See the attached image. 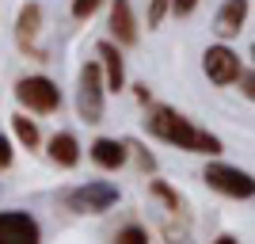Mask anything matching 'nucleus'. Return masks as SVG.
Listing matches in <instances>:
<instances>
[{
  "label": "nucleus",
  "instance_id": "4468645a",
  "mask_svg": "<svg viewBox=\"0 0 255 244\" xmlns=\"http://www.w3.org/2000/svg\"><path fill=\"white\" fill-rule=\"evenodd\" d=\"M11 130H15V138H19L27 149L38 145V126H34V118H27V115H11Z\"/></svg>",
  "mask_w": 255,
  "mask_h": 244
},
{
  "label": "nucleus",
  "instance_id": "6e6552de",
  "mask_svg": "<svg viewBox=\"0 0 255 244\" xmlns=\"http://www.w3.org/2000/svg\"><path fill=\"white\" fill-rule=\"evenodd\" d=\"M202 73L210 76L213 84H236L244 69H240V57L221 42V46H210V50L202 53Z\"/></svg>",
  "mask_w": 255,
  "mask_h": 244
},
{
  "label": "nucleus",
  "instance_id": "9d476101",
  "mask_svg": "<svg viewBox=\"0 0 255 244\" xmlns=\"http://www.w3.org/2000/svg\"><path fill=\"white\" fill-rule=\"evenodd\" d=\"M88 153H92V160H96L99 168L118 172L122 164H126V157H129V141H118V138H96Z\"/></svg>",
  "mask_w": 255,
  "mask_h": 244
},
{
  "label": "nucleus",
  "instance_id": "0eeeda50",
  "mask_svg": "<svg viewBox=\"0 0 255 244\" xmlns=\"http://www.w3.org/2000/svg\"><path fill=\"white\" fill-rule=\"evenodd\" d=\"M0 244H42V229L27 210H0Z\"/></svg>",
  "mask_w": 255,
  "mask_h": 244
},
{
  "label": "nucleus",
  "instance_id": "f257e3e1",
  "mask_svg": "<svg viewBox=\"0 0 255 244\" xmlns=\"http://www.w3.org/2000/svg\"><path fill=\"white\" fill-rule=\"evenodd\" d=\"M145 130H149L152 138L175 145V149H187V153H202V157H217L221 153V138L217 134L194 126L187 115H179L175 107H164V103H149Z\"/></svg>",
  "mask_w": 255,
  "mask_h": 244
},
{
  "label": "nucleus",
  "instance_id": "4be33fe9",
  "mask_svg": "<svg viewBox=\"0 0 255 244\" xmlns=\"http://www.w3.org/2000/svg\"><path fill=\"white\" fill-rule=\"evenodd\" d=\"M133 96H137L141 103H152V92H149V84H137V88H133Z\"/></svg>",
  "mask_w": 255,
  "mask_h": 244
},
{
  "label": "nucleus",
  "instance_id": "423d86ee",
  "mask_svg": "<svg viewBox=\"0 0 255 244\" xmlns=\"http://www.w3.org/2000/svg\"><path fill=\"white\" fill-rule=\"evenodd\" d=\"M38 31H42V8L31 0V4H23L19 15H15V42H19V50L27 53V57L46 61V46L38 42Z\"/></svg>",
  "mask_w": 255,
  "mask_h": 244
},
{
  "label": "nucleus",
  "instance_id": "39448f33",
  "mask_svg": "<svg viewBox=\"0 0 255 244\" xmlns=\"http://www.w3.org/2000/svg\"><path fill=\"white\" fill-rule=\"evenodd\" d=\"M65 202L76 214H107L118 202V187L107 183V180H88V183H80V187H73V191L65 195Z\"/></svg>",
  "mask_w": 255,
  "mask_h": 244
},
{
  "label": "nucleus",
  "instance_id": "ddd939ff",
  "mask_svg": "<svg viewBox=\"0 0 255 244\" xmlns=\"http://www.w3.org/2000/svg\"><path fill=\"white\" fill-rule=\"evenodd\" d=\"M50 160L53 164H61V168H76L80 164V141L73 138V134H53L50 138Z\"/></svg>",
  "mask_w": 255,
  "mask_h": 244
},
{
  "label": "nucleus",
  "instance_id": "aec40b11",
  "mask_svg": "<svg viewBox=\"0 0 255 244\" xmlns=\"http://www.w3.org/2000/svg\"><path fill=\"white\" fill-rule=\"evenodd\" d=\"M194 8H198V0H171V11H175V15H191Z\"/></svg>",
  "mask_w": 255,
  "mask_h": 244
},
{
  "label": "nucleus",
  "instance_id": "b1692460",
  "mask_svg": "<svg viewBox=\"0 0 255 244\" xmlns=\"http://www.w3.org/2000/svg\"><path fill=\"white\" fill-rule=\"evenodd\" d=\"M252 61H255V42H252Z\"/></svg>",
  "mask_w": 255,
  "mask_h": 244
},
{
  "label": "nucleus",
  "instance_id": "f3484780",
  "mask_svg": "<svg viewBox=\"0 0 255 244\" xmlns=\"http://www.w3.org/2000/svg\"><path fill=\"white\" fill-rule=\"evenodd\" d=\"M168 8H171V0H149V31H156L160 23H164Z\"/></svg>",
  "mask_w": 255,
  "mask_h": 244
},
{
  "label": "nucleus",
  "instance_id": "1a4fd4ad",
  "mask_svg": "<svg viewBox=\"0 0 255 244\" xmlns=\"http://www.w3.org/2000/svg\"><path fill=\"white\" fill-rule=\"evenodd\" d=\"M96 57H99V65H103L107 92H122V88H126V65H122L118 42H99L96 46Z\"/></svg>",
  "mask_w": 255,
  "mask_h": 244
},
{
  "label": "nucleus",
  "instance_id": "412c9836",
  "mask_svg": "<svg viewBox=\"0 0 255 244\" xmlns=\"http://www.w3.org/2000/svg\"><path fill=\"white\" fill-rule=\"evenodd\" d=\"M8 164H11V141L0 134V168H8Z\"/></svg>",
  "mask_w": 255,
  "mask_h": 244
},
{
  "label": "nucleus",
  "instance_id": "2eb2a0df",
  "mask_svg": "<svg viewBox=\"0 0 255 244\" xmlns=\"http://www.w3.org/2000/svg\"><path fill=\"white\" fill-rule=\"evenodd\" d=\"M149 195H156V199H164V202H168V210H183V199H179V195H175V191H171L168 183L152 180V183H149Z\"/></svg>",
  "mask_w": 255,
  "mask_h": 244
},
{
  "label": "nucleus",
  "instance_id": "a211bd4d",
  "mask_svg": "<svg viewBox=\"0 0 255 244\" xmlns=\"http://www.w3.org/2000/svg\"><path fill=\"white\" fill-rule=\"evenodd\" d=\"M103 0H73V19H92Z\"/></svg>",
  "mask_w": 255,
  "mask_h": 244
},
{
  "label": "nucleus",
  "instance_id": "20e7f679",
  "mask_svg": "<svg viewBox=\"0 0 255 244\" xmlns=\"http://www.w3.org/2000/svg\"><path fill=\"white\" fill-rule=\"evenodd\" d=\"M15 99L34 115H53L61 107V88L50 76H23V80H15Z\"/></svg>",
  "mask_w": 255,
  "mask_h": 244
},
{
  "label": "nucleus",
  "instance_id": "9b49d317",
  "mask_svg": "<svg viewBox=\"0 0 255 244\" xmlns=\"http://www.w3.org/2000/svg\"><path fill=\"white\" fill-rule=\"evenodd\" d=\"M244 19H248V0H225L217 19H213V31H217V38H236L244 31Z\"/></svg>",
  "mask_w": 255,
  "mask_h": 244
},
{
  "label": "nucleus",
  "instance_id": "f03ea898",
  "mask_svg": "<svg viewBox=\"0 0 255 244\" xmlns=\"http://www.w3.org/2000/svg\"><path fill=\"white\" fill-rule=\"evenodd\" d=\"M103 92H107V76H103V65L88 61L76 76V115L84 118V122H103Z\"/></svg>",
  "mask_w": 255,
  "mask_h": 244
},
{
  "label": "nucleus",
  "instance_id": "dca6fc26",
  "mask_svg": "<svg viewBox=\"0 0 255 244\" xmlns=\"http://www.w3.org/2000/svg\"><path fill=\"white\" fill-rule=\"evenodd\" d=\"M115 244H149V233L141 225H126V229L115 233Z\"/></svg>",
  "mask_w": 255,
  "mask_h": 244
},
{
  "label": "nucleus",
  "instance_id": "7ed1b4c3",
  "mask_svg": "<svg viewBox=\"0 0 255 244\" xmlns=\"http://www.w3.org/2000/svg\"><path fill=\"white\" fill-rule=\"evenodd\" d=\"M206 187H213L217 195H229V199H255V176L244 168H233V164H206L202 172Z\"/></svg>",
  "mask_w": 255,
  "mask_h": 244
},
{
  "label": "nucleus",
  "instance_id": "f8f14e48",
  "mask_svg": "<svg viewBox=\"0 0 255 244\" xmlns=\"http://www.w3.org/2000/svg\"><path fill=\"white\" fill-rule=\"evenodd\" d=\"M111 31H115L118 46H133L137 42V19H133L129 0H111Z\"/></svg>",
  "mask_w": 255,
  "mask_h": 244
},
{
  "label": "nucleus",
  "instance_id": "5701e85b",
  "mask_svg": "<svg viewBox=\"0 0 255 244\" xmlns=\"http://www.w3.org/2000/svg\"><path fill=\"white\" fill-rule=\"evenodd\" d=\"M213 244H240V241H236V237H229V233H221V237H217Z\"/></svg>",
  "mask_w": 255,
  "mask_h": 244
},
{
  "label": "nucleus",
  "instance_id": "6ab92c4d",
  "mask_svg": "<svg viewBox=\"0 0 255 244\" xmlns=\"http://www.w3.org/2000/svg\"><path fill=\"white\" fill-rule=\"evenodd\" d=\"M236 84H240V92L255 103V73H240V80H236Z\"/></svg>",
  "mask_w": 255,
  "mask_h": 244
}]
</instances>
